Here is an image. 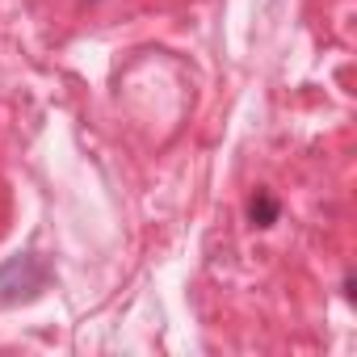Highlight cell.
<instances>
[{"label":"cell","instance_id":"6da1fadb","mask_svg":"<svg viewBox=\"0 0 357 357\" xmlns=\"http://www.w3.org/2000/svg\"><path fill=\"white\" fill-rule=\"evenodd\" d=\"M51 282V269L43 265V257L34 252H17L0 265V307H17V303H30L47 290Z\"/></svg>","mask_w":357,"mask_h":357},{"label":"cell","instance_id":"7a4b0ae2","mask_svg":"<svg viewBox=\"0 0 357 357\" xmlns=\"http://www.w3.org/2000/svg\"><path fill=\"white\" fill-rule=\"evenodd\" d=\"M278 219H282V202H278L269 190H257V194L248 198V223L265 231V227H273Z\"/></svg>","mask_w":357,"mask_h":357}]
</instances>
